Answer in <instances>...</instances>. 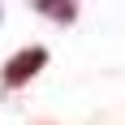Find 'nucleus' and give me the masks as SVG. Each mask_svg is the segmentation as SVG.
<instances>
[{
    "instance_id": "obj_1",
    "label": "nucleus",
    "mask_w": 125,
    "mask_h": 125,
    "mask_svg": "<svg viewBox=\"0 0 125 125\" xmlns=\"http://www.w3.org/2000/svg\"><path fill=\"white\" fill-rule=\"evenodd\" d=\"M43 65H48V48H43V43H30V48H22L9 65H4V69H0V82H4V91L26 86V82H30V78L43 69Z\"/></svg>"
},
{
    "instance_id": "obj_2",
    "label": "nucleus",
    "mask_w": 125,
    "mask_h": 125,
    "mask_svg": "<svg viewBox=\"0 0 125 125\" xmlns=\"http://www.w3.org/2000/svg\"><path fill=\"white\" fill-rule=\"evenodd\" d=\"M30 9H35L39 17L56 22V26H69L78 17V0H30Z\"/></svg>"
}]
</instances>
